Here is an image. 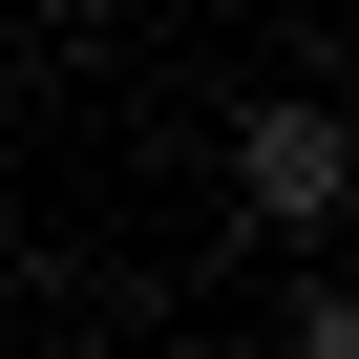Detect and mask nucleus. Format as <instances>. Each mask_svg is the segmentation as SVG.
I'll use <instances>...</instances> for the list:
<instances>
[{
  "label": "nucleus",
  "instance_id": "nucleus-1",
  "mask_svg": "<svg viewBox=\"0 0 359 359\" xmlns=\"http://www.w3.org/2000/svg\"><path fill=\"white\" fill-rule=\"evenodd\" d=\"M233 191H254V233H338V191H359V127L275 85V106L233 127Z\"/></svg>",
  "mask_w": 359,
  "mask_h": 359
},
{
  "label": "nucleus",
  "instance_id": "nucleus-2",
  "mask_svg": "<svg viewBox=\"0 0 359 359\" xmlns=\"http://www.w3.org/2000/svg\"><path fill=\"white\" fill-rule=\"evenodd\" d=\"M296 359H359V275H338V296H317V317H296Z\"/></svg>",
  "mask_w": 359,
  "mask_h": 359
}]
</instances>
